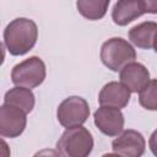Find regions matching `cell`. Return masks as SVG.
I'll return each instance as SVG.
<instances>
[{
    "mask_svg": "<svg viewBox=\"0 0 157 157\" xmlns=\"http://www.w3.org/2000/svg\"><path fill=\"white\" fill-rule=\"evenodd\" d=\"M139 102L147 110H157V78L150 80L139 92Z\"/></svg>",
    "mask_w": 157,
    "mask_h": 157,
    "instance_id": "15",
    "label": "cell"
},
{
    "mask_svg": "<svg viewBox=\"0 0 157 157\" xmlns=\"http://www.w3.org/2000/svg\"><path fill=\"white\" fill-rule=\"evenodd\" d=\"M110 0H77L78 12L87 20L96 21L104 17Z\"/></svg>",
    "mask_w": 157,
    "mask_h": 157,
    "instance_id": "14",
    "label": "cell"
},
{
    "mask_svg": "<svg viewBox=\"0 0 157 157\" xmlns=\"http://www.w3.org/2000/svg\"><path fill=\"white\" fill-rule=\"evenodd\" d=\"M56 148L61 156L86 157L93 148L92 134L82 125L66 128L56 144Z\"/></svg>",
    "mask_w": 157,
    "mask_h": 157,
    "instance_id": "2",
    "label": "cell"
},
{
    "mask_svg": "<svg viewBox=\"0 0 157 157\" xmlns=\"http://www.w3.org/2000/svg\"><path fill=\"white\" fill-rule=\"evenodd\" d=\"M34 94L31 91V88L16 86L11 90H9L5 93L4 103L12 104L20 109H22L26 113H31L34 107Z\"/></svg>",
    "mask_w": 157,
    "mask_h": 157,
    "instance_id": "13",
    "label": "cell"
},
{
    "mask_svg": "<svg viewBox=\"0 0 157 157\" xmlns=\"http://www.w3.org/2000/svg\"><path fill=\"white\" fill-rule=\"evenodd\" d=\"M156 33H157V23L152 21H146L134 26L129 31V39L137 48L150 49L153 47Z\"/></svg>",
    "mask_w": 157,
    "mask_h": 157,
    "instance_id": "12",
    "label": "cell"
},
{
    "mask_svg": "<svg viewBox=\"0 0 157 157\" xmlns=\"http://www.w3.org/2000/svg\"><path fill=\"white\" fill-rule=\"evenodd\" d=\"M130 90L121 82L112 81L105 83L98 96V102L101 105H109L121 109L128 105L130 101Z\"/></svg>",
    "mask_w": 157,
    "mask_h": 157,
    "instance_id": "9",
    "label": "cell"
},
{
    "mask_svg": "<svg viewBox=\"0 0 157 157\" xmlns=\"http://www.w3.org/2000/svg\"><path fill=\"white\" fill-rule=\"evenodd\" d=\"M146 13L144 0H118L112 11V18L118 26H126Z\"/></svg>",
    "mask_w": 157,
    "mask_h": 157,
    "instance_id": "10",
    "label": "cell"
},
{
    "mask_svg": "<svg viewBox=\"0 0 157 157\" xmlns=\"http://www.w3.org/2000/svg\"><path fill=\"white\" fill-rule=\"evenodd\" d=\"M153 49H155V52L157 53V33H156V36H155V40H153Z\"/></svg>",
    "mask_w": 157,
    "mask_h": 157,
    "instance_id": "18",
    "label": "cell"
},
{
    "mask_svg": "<svg viewBox=\"0 0 157 157\" xmlns=\"http://www.w3.org/2000/svg\"><path fill=\"white\" fill-rule=\"evenodd\" d=\"M148 146L155 156H157V129L151 134L150 140H148Z\"/></svg>",
    "mask_w": 157,
    "mask_h": 157,
    "instance_id": "16",
    "label": "cell"
},
{
    "mask_svg": "<svg viewBox=\"0 0 157 157\" xmlns=\"http://www.w3.org/2000/svg\"><path fill=\"white\" fill-rule=\"evenodd\" d=\"M150 81V72L145 65L140 63H130L120 70V82L124 83L130 92H140Z\"/></svg>",
    "mask_w": 157,
    "mask_h": 157,
    "instance_id": "11",
    "label": "cell"
},
{
    "mask_svg": "<svg viewBox=\"0 0 157 157\" xmlns=\"http://www.w3.org/2000/svg\"><path fill=\"white\" fill-rule=\"evenodd\" d=\"M26 114L22 109L4 103L0 108V135L10 139L20 136L27 124Z\"/></svg>",
    "mask_w": 157,
    "mask_h": 157,
    "instance_id": "6",
    "label": "cell"
},
{
    "mask_svg": "<svg viewBox=\"0 0 157 157\" xmlns=\"http://www.w3.org/2000/svg\"><path fill=\"white\" fill-rule=\"evenodd\" d=\"M146 12L148 13H157V0H144Z\"/></svg>",
    "mask_w": 157,
    "mask_h": 157,
    "instance_id": "17",
    "label": "cell"
},
{
    "mask_svg": "<svg viewBox=\"0 0 157 157\" xmlns=\"http://www.w3.org/2000/svg\"><path fill=\"white\" fill-rule=\"evenodd\" d=\"M45 78V64L38 56H31L12 67L11 80L16 86L34 88Z\"/></svg>",
    "mask_w": 157,
    "mask_h": 157,
    "instance_id": "4",
    "label": "cell"
},
{
    "mask_svg": "<svg viewBox=\"0 0 157 157\" xmlns=\"http://www.w3.org/2000/svg\"><path fill=\"white\" fill-rule=\"evenodd\" d=\"M135 49L128 40L120 37H113L102 44L101 60L112 71H120L125 65L135 61Z\"/></svg>",
    "mask_w": 157,
    "mask_h": 157,
    "instance_id": "3",
    "label": "cell"
},
{
    "mask_svg": "<svg viewBox=\"0 0 157 157\" xmlns=\"http://www.w3.org/2000/svg\"><path fill=\"white\" fill-rule=\"evenodd\" d=\"M90 115V107L85 98L71 96L65 98L58 107L56 118L64 128L82 125Z\"/></svg>",
    "mask_w": 157,
    "mask_h": 157,
    "instance_id": "5",
    "label": "cell"
},
{
    "mask_svg": "<svg viewBox=\"0 0 157 157\" xmlns=\"http://www.w3.org/2000/svg\"><path fill=\"white\" fill-rule=\"evenodd\" d=\"M38 27L33 20L18 17L12 20L4 31V44L11 55H23L37 43Z\"/></svg>",
    "mask_w": 157,
    "mask_h": 157,
    "instance_id": "1",
    "label": "cell"
},
{
    "mask_svg": "<svg viewBox=\"0 0 157 157\" xmlns=\"http://www.w3.org/2000/svg\"><path fill=\"white\" fill-rule=\"evenodd\" d=\"M145 139L141 132L128 129L121 131L112 142V148L115 155L126 157H140L145 152Z\"/></svg>",
    "mask_w": 157,
    "mask_h": 157,
    "instance_id": "7",
    "label": "cell"
},
{
    "mask_svg": "<svg viewBox=\"0 0 157 157\" xmlns=\"http://www.w3.org/2000/svg\"><path fill=\"white\" fill-rule=\"evenodd\" d=\"M94 125L107 136H118L124 128V115L120 109L101 105L94 112Z\"/></svg>",
    "mask_w": 157,
    "mask_h": 157,
    "instance_id": "8",
    "label": "cell"
}]
</instances>
